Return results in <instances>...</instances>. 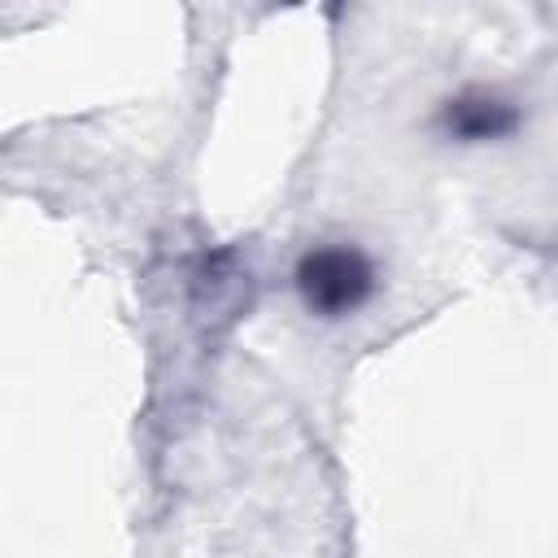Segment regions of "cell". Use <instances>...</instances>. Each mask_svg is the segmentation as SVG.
Segmentation results:
<instances>
[{
    "label": "cell",
    "mask_w": 558,
    "mask_h": 558,
    "mask_svg": "<svg viewBox=\"0 0 558 558\" xmlns=\"http://www.w3.org/2000/svg\"><path fill=\"white\" fill-rule=\"evenodd\" d=\"M296 288L314 314L340 318V314H353L357 305H366V296L375 292V270L357 248L323 244L296 262Z\"/></svg>",
    "instance_id": "cell-1"
},
{
    "label": "cell",
    "mask_w": 558,
    "mask_h": 558,
    "mask_svg": "<svg viewBox=\"0 0 558 558\" xmlns=\"http://www.w3.org/2000/svg\"><path fill=\"white\" fill-rule=\"evenodd\" d=\"M449 131L462 135V140H493V135H506L514 126V109L488 92H471V96H458L449 105Z\"/></svg>",
    "instance_id": "cell-2"
}]
</instances>
